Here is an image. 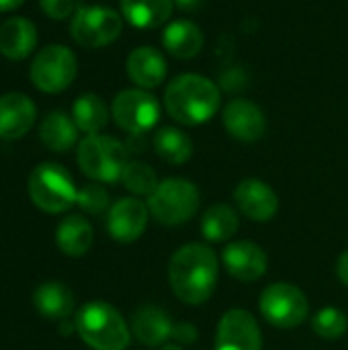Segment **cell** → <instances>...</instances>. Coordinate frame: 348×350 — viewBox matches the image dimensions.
Returning a JSON list of instances; mask_svg holds the SVG:
<instances>
[{"label":"cell","instance_id":"obj_36","mask_svg":"<svg viewBox=\"0 0 348 350\" xmlns=\"http://www.w3.org/2000/svg\"><path fill=\"white\" fill-rule=\"evenodd\" d=\"M160 350H183L180 347H176V345H164Z\"/></svg>","mask_w":348,"mask_h":350},{"label":"cell","instance_id":"obj_34","mask_svg":"<svg viewBox=\"0 0 348 350\" xmlns=\"http://www.w3.org/2000/svg\"><path fill=\"white\" fill-rule=\"evenodd\" d=\"M205 2L207 0H174V6L180 8V10H185V12H195L199 8H203Z\"/></svg>","mask_w":348,"mask_h":350},{"label":"cell","instance_id":"obj_9","mask_svg":"<svg viewBox=\"0 0 348 350\" xmlns=\"http://www.w3.org/2000/svg\"><path fill=\"white\" fill-rule=\"evenodd\" d=\"M258 310L271 326L289 330L308 320L310 301L299 287L291 283H273L260 293Z\"/></svg>","mask_w":348,"mask_h":350},{"label":"cell","instance_id":"obj_2","mask_svg":"<svg viewBox=\"0 0 348 350\" xmlns=\"http://www.w3.org/2000/svg\"><path fill=\"white\" fill-rule=\"evenodd\" d=\"M222 105L219 86L201 74H178L164 90L166 113L180 125L193 127L207 123Z\"/></svg>","mask_w":348,"mask_h":350},{"label":"cell","instance_id":"obj_13","mask_svg":"<svg viewBox=\"0 0 348 350\" xmlns=\"http://www.w3.org/2000/svg\"><path fill=\"white\" fill-rule=\"evenodd\" d=\"M222 262L228 275L242 283H254L263 279L269 269L267 252L250 240H236L228 244L222 252Z\"/></svg>","mask_w":348,"mask_h":350},{"label":"cell","instance_id":"obj_25","mask_svg":"<svg viewBox=\"0 0 348 350\" xmlns=\"http://www.w3.org/2000/svg\"><path fill=\"white\" fill-rule=\"evenodd\" d=\"M72 119H74L78 131H82L86 135H94V133H101L107 127L109 109H107L105 100L98 94L86 92V94H80L74 100Z\"/></svg>","mask_w":348,"mask_h":350},{"label":"cell","instance_id":"obj_35","mask_svg":"<svg viewBox=\"0 0 348 350\" xmlns=\"http://www.w3.org/2000/svg\"><path fill=\"white\" fill-rule=\"evenodd\" d=\"M25 0H0V12H10L16 10Z\"/></svg>","mask_w":348,"mask_h":350},{"label":"cell","instance_id":"obj_4","mask_svg":"<svg viewBox=\"0 0 348 350\" xmlns=\"http://www.w3.org/2000/svg\"><path fill=\"white\" fill-rule=\"evenodd\" d=\"M78 166L80 170L96 183H117L129 162V150L123 142L94 133L86 135L78 144Z\"/></svg>","mask_w":348,"mask_h":350},{"label":"cell","instance_id":"obj_16","mask_svg":"<svg viewBox=\"0 0 348 350\" xmlns=\"http://www.w3.org/2000/svg\"><path fill=\"white\" fill-rule=\"evenodd\" d=\"M125 70L129 80L144 90L158 88L168 76V64L164 53L150 45H139L133 51H129Z\"/></svg>","mask_w":348,"mask_h":350},{"label":"cell","instance_id":"obj_7","mask_svg":"<svg viewBox=\"0 0 348 350\" xmlns=\"http://www.w3.org/2000/svg\"><path fill=\"white\" fill-rule=\"evenodd\" d=\"M123 16L111 6L80 4L70 21V37L86 49H101L119 39Z\"/></svg>","mask_w":348,"mask_h":350},{"label":"cell","instance_id":"obj_29","mask_svg":"<svg viewBox=\"0 0 348 350\" xmlns=\"http://www.w3.org/2000/svg\"><path fill=\"white\" fill-rule=\"evenodd\" d=\"M312 328L324 340H338L348 330L347 314L338 308H322L312 318Z\"/></svg>","mask_w":348,"mask_h":350},{"label":"cell","instance_id":"obj_32","mask_svg":"<svg viewBox=\"0 0 348 350\" xmlns=\"http://www.w3.org/2000/svg\"><path fill=\"white\" fill-rule=\"evenodd\" d=\"M197 336H199V332H197V328H195L193 324L180 322V324H174V326H172V336H170V338H172L176 345L189 347V345H193V342L197 340Z\"/></svg>","mask_w":348,"mask_h":350},{"label":"cell","instance_id":"obj_23","mask_svg":"<svg viewBox=\"0 0 348 350\" xmlns=\"http://www.w3.org/2000/svg\"><path fill=\"white\" fill-rule=\"evenodd\" d=\"M94 242V232L88 219L82 215H68L55 228V244L57 248L72 258L84 256Z\"/></svg>","mask_w":348,"mask_h":350},{"label":"cell","instance_id":"obj_15","mask_svg":"<svg viewBox=\"0 0 348 350\" xmlns=\"http://www.w3.org/2000/svg\"><path fill=\"white\" fill-rule=\"evenodd\" d=\"M234 201L248 219L258 224L271 221L279 211L277 193L260 178H244L234 191Z\"/></svg>","mask_w":348,"mask_h":350},{"label":"cell","instance_id":"obj_20","mask_svg":"<svg viewBox=\"0 0 348 350\" xmlns=\"http://www.w3.org/2000/svg\"><path fill=\"white\" fill-rule=\"evenodd\" d=\"M205 35L199 25L189 18L172 21L162 31V47L176 59H193L201 53Z\"/></svg>","mask_w":348,"mask_h":350},{"label":"cell","instance_id":"obj_33","mask_svg":"<svg viewBox=\"0 0 348 350\" xmlns=\"http://www.w3.org/2000/svg\"><path fill=\"white\" fill-rule=\"evenodd\" d=\"M336 275L340 279L343 285L348 287V248L338 256V262H336Z\"/></svg>","mask_w":348,"mask_h":350},{"label":"cell","instance_id":"obj_24","mask_svg":"<svg viewBox=\"0 0 348 350\" xmlns=\"http://www.w3.org/2000/svg\"><path fill=\"white\" fill-rule=\"evenodd\" d=\"M43 146L51 152H68L78 142V127L64 111H51L39 127Z\"/></svg>","mask_w":348,"mask_h":350},{"label":"cell","instance_id":"obj_30","mask_svg":"<svg viewBox=\"0 0 348 350\" xmlns=\"http://www.w3.org/2000/svg\"><path fill=\"white\" fill-rule=\"evenodd\" d=\"M109 203H111L109 191L101 183H90V185H84L82 189H78L76 205L90 215H98V213L111 209Z\"/></svg>","mask_w":348,"mask_h":350},{"label":"cell","instance_id":"obj_3","mask_svg":"<svg viewBox=\"0 0 348 350\" xmlns=\"http://www.w3.org/2000/svg\"><path fill=\"white\" fill-rule=\"evenodd\" d=\"M74 328L82 342L92 350H125L131 342V330L125 318L101 299L88 301L76 312Z\"/></svg>","mask_w":348,"mask_h":350},{"label":"cell","instance_id":"obj_11","mask_svg":"<svg viewBox=\"0 0 348 350\" xmlns=\"http://www.w3.org/2000/svg\"><path fill=\"white\" fill-rule=\"evenodd\" d=\"M215 350H263V332L246 310H228L215 332Z\"/></svg>","mask_w":348,"mask_h":350},{"label":"cell","instance_id":"obj_8","mask_svg":"<svg viewBox=\"0 0 348 350\" xmlns=\"http://www.w3.org/2000/svg\"><path fill=\"white\" fill-rule=\"evenodd\" d=\"M78 74L76 53L66 45H47L31 62L29 76L37 90L47 94L64 92Z\"/></svg>","mask_w":348,"mask_h":350},{"label":"cell","instance_id":"obj_17","mask_svg":"<svg viewBox=\"0 0 348 350\" xmlns=\"http://www.w3.org/2000/svg\"><path fill=\"white\" fill-rule=\"evenodd\" d=\"M35 103L23 92H6L0 96V139H18L35 123Z\"/></svg>","mask_w":348,"mask_h":350},{"label":"cell","instance_id":"obj_22","mask_svg":"<svg viewBox=\"0 0 348 350\" xmlns=\"http://www.w3.org/2000/svg\"><path fill=\"white\" fill-rule=\"evenodd\" d=\"M174 10V0H121V16L135 29L162 27Z\"/></svg>","mask_w":348,"mask_h":350},{"label":"cell","instance_id":"obj_10","mask_svg":"<svg viewBox=\"0 0 348 350\" xmlns=\"http://www.w3.org/2000/svg\"><path fill=\"white\" fill-rule=\"evenodd\" d=\"M111 115L129 135H146L160 121V103L150 90L127 88L113 98Z\"/></svg>","mask_w":348,"mask_h":350},{"label":"cell","instance_id":"obj_28","mask_svg":"<svg viewBox=\"0 0 348 350\" xmlns=\"http://www.w3.org/2000/svg\"><path fill=\"white\" fill-rule=\"evenodd\" d=\"M121 183L125 185V189L133 195H146L150 197L154 193V189L158 187V178L156 172L150 164L139 162V160H129L123 174H121Z\"/></svg>","mask_w":348,"mask_h":350},{"label":"cell","instance_id":"obj_12","mask_svg":"<svg viewBox=\"0 0 348 350\" xmlns=\"http://www.w3.org/2000/svg\"><path fill=\"white\" fill-rule=\"evenodd\" d=\"M148 203L135 197H125L111 205L107 215V232L115 242L131 244L142 238V234L148 228Z\"/></svg>","mask_w":348,"mask_h":350},{"label":"cell","instance_id":"obj_5","mask_svg":"<svg viewBox=\"0 0 348 350\" xmlns=\"http://www.w3.org/2000/svg\"><path fill=\"white\" fill-rule=\"evenodd\" d=\"M27 189L35 207L45 213H64L76 203L78 197L72 174L55 162L35 166L29 174Z\"/></svg>","mask_w":348,"mask_h":350},{"label":"cell","instance_id":"obj_21","mask_svg":"<svg viewBox=\"0 0 348 350\" xmlns=\"http://www.w3.org/2000/svg\"><path fill=\"white\" fill-rule=\"evenodd\" d=\"M33 304H35V310L43 318L64 322L74 312L76 299L68 285H64L59 281H47L35 289Z\"/></svg>","mask_w":348,"mask_h":350},{"label":"cell","instance_id":"obj_26","mask_svg":"<svg viewBox=\"0 0 348 350\" xmlns=\"http://www.w3.org/2000/svg\"><path fill=\"white\" fill-rule=\"evenodd\" d=\"M154 150L158 154V158H162L164 162L172 164V166H180L187 164L193 156V142L191 137L172 125L160 127L154 135Z\"/></svg>","mask_w":348,"mask_h":350},{"label":"cell","instance_id":"obj_6","mask_svg":"<svg viewBox=\"0 0 348 350\" xmlns=\"http://www.w3.org/2000/svg\"><path fill=\"white\" fill-rule=\"evenodd\" d=\"M199 199V189L191 180L172 176L158 183L148 197V209L158 224L180 226L197 213Z\"/></svg>","mask_w":348,"mask_h":350},{"label":"cell","instance_id":"obj_19","mask_svg":"<svg viewBox=\"0 0 348 350\" xmlns=\"http://www.w3.org/2000/svg\"><path fill=\"white\" fill-rule=\"evenodd\" d=\"M37 27L25 16H10L0 25V53L6 59L21 62L37 47Z\"/></svg>","mask_w":348,"mask_h":350},{"label":"cell","instance_id":"obj_18","mask_svg":"<svg viewBox=\"0 0 348 350\" xmlns=\"http://www.w3.org/2000/svg\"><path fill=\"white\" fill-rule=\"evenodd\" d=\"M172 320L158 306H139L131 316V334L144 347H162L172 336Z\"/></svg>","mask_w":348,"mask_h":350},{"label":"cell","instance_id":"obj_27","mask_svg":"<svg viewBox=\"0 0 348 350\" xmlns=\"http://www.w3.org/2000/svg\"><path fill=\"white\" fill-rule=\"evenodd\" d=\"M240 228V217L234 207L226 203L211 205L203 217H201V234L207 242H228L232 236H236Z\"/></svg>","mask_w":348,"mask_h":350},{"label":"cell","instance_id":"obj_31","mask_svg":"<svg viewBox=\"0 0 348 350\" xmlns=\"http://www.w3.org/2000/svg\"><path fill=\"white\" fill-rule=\"evenodd\" d=\"M39 6L53 21H64L76 12V0H39Z\"/></svg>","mask_w":348,"mask_h":350},{"label":"cell","instance_id":"obj_14","mask_svg":"<svg viewBox=\"0 0 348 350\" xmlns=\"http://www.w3.org/2000/svg\"><path fill=\"white\" fill-rule=\"evenodd\" d=\"M226 131L244 144H254L267 133V117L263 109L248 98H234L226 105L222 115Z\"/></svg>","mask_w":348,"mask_h":350},{"label":"cell","instance_id":"obj_1","mask_svg":"<svg viewBox=\"0 0 348 350\" xmlns=\"http://www.w3.org/2000/svg\"><path fill=\"white\" fill-rule=\"evenodd\" d=\"M219 277V265L215 252L201 242L180 246L168 262V283L172 293L187 306L205 304Z\"/></svg>","mask_w":348,"mask_h":350}]
</instances>
